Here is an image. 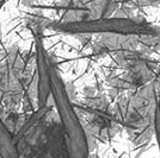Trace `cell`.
<instances>
[{"instance_id":"2","label":"cell","mask_w":160,"mask_h":158,"mask_svg":"<svg viewBox=\"0 0 160 158\" xmlns=\"http://www.w3.org/2000/svg\"><path fill=\"white\" fill-rule=\"evenodd\" d=\"M157 82V102H155V109H154V118H153V130L154 137L157 140V145L159 149V158H160V68L158 76L155 79Z\"/></svg>"},{"instance_id":"3","label":"cell","mask_w":160,"mask_h":158,"mask_svg":"<svg viewBox=\"0 0 160 158\" xmlns=\"http://www.w3.org/2000/svg\"><path fill=\"white\" fill-rule=\"evenodd\" d=\"M120 4L126 5H133V6H147V5H153V0H117Z\"/></svg>"},{"instance_id":"4","label":"cell","mask_w":160,"mask_h":158,"mask_svg":"<svg viewBox=\"0 0 160 158\" xmlns=\"http://www.w3.org/2000/svg\"><path fill=\"white\" fill-rule=\"evenodd\" d=\"M153 1H154V2H155V1H157V0H153Z\"/></svg>"},{"instance_id":"1","label":"cell","mask_w":160,"mask_h":158,"mask_svg":"<svg viewBox=\"0 0 160 158\" xmlns=\"http://www.w3.org/2000/svg\"><path fill=\"white\" fill-rule=\"evenodd\" d=\"M157 102L155 80L129 92L115 105V113L122 127L129 133V138L138 145L149 142L154 136L153 118Z\"/></svg>"}]
</instances>
